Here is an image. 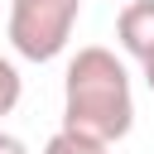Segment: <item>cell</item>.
I'll return each mask as SVG.
<instances>
[{
  "instance_id": "6da1fadb",
  "label": "cell",
  "mask_w": 154,
  "mask_h": 154,
  "mask_svg": "<svg viewBox=\"0 0 154 154\" xmlns=\"http://www.w3.org/2000/svg\"><path fill=\"white\" fill-rule=\"evenodd\" d=\"M130 125H135L130 67L101 43L77 48L67 72H63V130L116 144L130 135Z\"/></svg>"
},
{
  "instance_id": "7a4b0ae2",
  "label": "cell",
  "mask_w": 154,
  "mask_h": 154,
  "mask_svg": "<svg viewBox=\"0 0 154 154\" xmlns=\"http://www.w3.org/2000/svg\"><path fill=\"white\" fill-rule=\"evenodd\" d=\"M82 19V0H10L5 14V38L19 58L29 63H53Z\"/></svg>"
},
{
  "instance_id": "3957f363",
  "label": "cell",
  "mask_w": 154,
  "mask_h": 154,
  "mask_svg": "<svg viewBox=\"0 0 154 154\" xmlns=\"http://www.w3.org/2000/svg\"><path fill=\"white\" fill-rule=\"evenodd\" d=\"M116 43L125 58L144 63L154 53V0H125L116 14Z\"/></svg>"
},
{
  "instance_id": "277c9868",
  "label": "cell",
  "mask_w": 154,
  "mask_h": 154,
  "mask_svg": "<svg viewBox=\"0 0 154 154\" xmlns=\"http://www.w3.org/2000/svg\"><path fill=\"white\" fill-rule=\"evenodd\" d=\"M43 154H111V144L87 140V135H77V130H53L48 144H43Z\"/></svg>"
},
{
  "instance_id": "5b68a950",
  "label": "cell",
  "mask_w": 154,
  "mask_h": 154,
  "mask_svg": "<svg viewBox=\"0 0 154 154\" xmlns=\"http://www.w3.org/2000/svg\"><path fill=\"white\" fill-rule=\"evenodd\" d=\"M19 96H24V77H19V67L10 58H0V120L19 106Z\"/></svg>"
},
{
  "instance_id": "8992f818",
  "label": "cell",
  "mask_w": 154,
  "mask_h": 154,
  "mask_svg": "<svg viewBox=\"0 0 154 154\" xmlns=\"http://www.w3.org/2000/svg\"><path fill=\"white\" fill-rule=\"evenodd\" d=\"M0 154H29V144H24L19 135H10V130H0Z\"/></svg>"
},
{
  "instance_id": "52a82bcc",
  "label": "cell",
  "mask_w": 154,
  "mask_h": 154,
  "mask_svg": "<svg viewBox=\"0 0 154 154\" xmlns=\"http://www.w3.org/2000/svg\"><path fill=\"white\" fill-rule=\"evenodd\" d=\"M140 72H144V87H149V91H154V53H149V58H144V63H140Z\"/></svg>"
},
{
  "instance_id": "ba28073f",
  "label": "cell",
  "mask_w": 154,
  "mask_h": 154,
  "mask_svg": "<svg viewBox=\"0 0 154 154\" xmlns=\"http://www.w3.org/2000/svg\"><path fill=\"white\" fill-rule=\"evenodd\" d=\"M111 5H116V0H111ZM120 5H125V0H120Z\"/></svg>"
}]
</instances>
